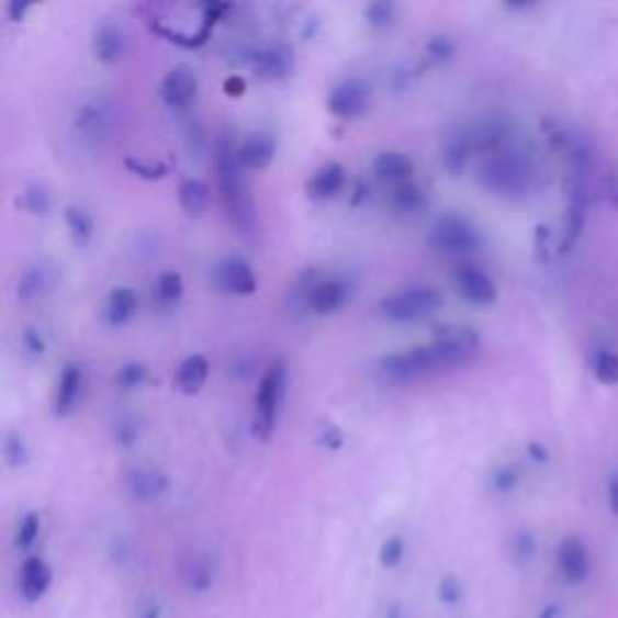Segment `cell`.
Listing matches in <instances>:
<instances>
[{
	"label": "cell",
	"instance_id": "6da1fadb",
	"mask_svg": "<svg viewBox=\"0 0 618 618\" xmlns=\"http://www.w3.org/2000/svg\"><path fill=\"white\" fill-rule=\"evenodd\" d=\"M481 346V336L469 326H440L432 341L384 356L380 372L394 382H414L469 360Z\"/></svg>",
	"mask_w": 618,
	"mask_h": 618
},
{
	"label": "cell",
	"instance_id": "7a4b0ae2",
	"mask_svg": "<svg viewBox=\"0 0 618 618\" xmlns=\"http://www.w3.org/2000/svg\"><path fill=\"white\" fill-rule=\"evenodd\" d=\"M247 167L239 160V143L229 136H221L215 143V179L221 191V203L239 233L251 235L257 229V205L247 187Z\"/></svg>",
	"mask_w": 618,
	"mask_h": 618
},
{
	"label": "cell",
	"instance_id": "3957f363",
	"mask_svg": "<svg viewBox=\"0 0 618 618\" xmlns=\"http://www.w3.org/2000/svg\"><path fill=\"white\" fill-rule=\"evenodd\" d=\"M539 167L535 155L517 145H505L479 165V184L503 199H525L537 189Z\"/></svg>",
	"mask_w": 618,
	"mask_h": 618
},
{
	"label": "cell",
	"instance_id": "277c9868",
	"mask_svg": "<svg viewBox=\"0 0 618 618\" xmlns=\"http://www.w3.org/2000/svg\"><path fill=\"white\" fill-rule=\"evenodd\" d=\"M285 384L288 368L281 358H276L271 366L266 368L257 390V402H254V432H257L261 442H269L273 438L278 416H281Z\"/></svg>",
	"mask_w": 618,
	"mask_h": 618
},
{
	"label": "cell",
	"instance_id": "5b68a950",
	"mask_svg": "<svg viewBox=\"0 0 618 618\" xmlns=\"http://www.w3.org/2000/svg\"><path fill=\"white\" fill-rule=\"evenodd\" d=\"M442 302H445V295L440 288L411 285V288L396 290V293L384 295L380 300V312L384 319H390L394 324H408V322L430 317V314H435L442 307Z\"/></svg>",
	"mask_w": 618,
	"mask_h": 618
},
{
	"label": "cell",
	"instance_id": "8992f818",
	"mask_svg": "<svg viewBox=\"0 0 618 618\" xmlns=\"http://www.w3.org/2000/svg\"><path fill=\"white\" fill-rule=\"evenodd\" d=\"M430 245L447 257H471L483 245L479 227L464 215L445 213L430 229Z\"/></svg>",
	"mask_w": 618,
	"mask_h": 618
},
{
	"label": "cell",
	"instance_id": "52a82bcc",
	"mask_svg": "<svg viewBox=\"0 0 618 618\" xmlns=\"http://www.w3.org/2000/svg\"><path fill=\"white\" fill-rule=\"evenodd\" d=\"M350 297V285L344 278H324V281H310L302 288V305L314 317H332L341 310Z\"/></svg>",
	"mask_w": 618,
	"mask_h": 618
},
{
	"label": "cell",
	"instance_id": "ba28073f",
	"mask_svg": "<svg viewBox=\"0 0 618 618\" xmlns=\"http://www.w3.org/2000/svg\"><path fill=\"white\" fill-rule=\"evenodd\" d=\"M372 100L370 85L362 78H346L341 82H336L329 97H326V106L336 119H358L368 112Z\"/></svg>",
	"mask_w": 618,
	"mask_h": 618
},
{
	"label": "cell",
	"instance_id": "9c48e42d",
	"mask_svg": "<svg viewBox=\"0 0 618 618\" xmlns=\"http://www.w3.org/2000/svg\"><path fill=\"white\" fill-rule=\"evenodd\" d=\"M454 288L469 305L476 307H488L498 300V288H495L493 278L481 269L476 263H459L454 266Z\"/></svg>",
	"mask_w": 618,
	"mask_h": 618
},
{
	"label": "cell",
	"instance_id": "30bf717a",
	"mask_svg": "<svg viewBox=\"0 0 618 618\" xmlns=\"http://www.w3.org/2000/svg\"><path fill=\"white\" fill-rule=\"evenodd\" d=\"M213 278H215V285L227 295L247 297V295H254L259 290L257 273H254L251 263L247 259L235 257V254H233V257H223L221 261L215 263Z\"/></svg>",
	"mask_w": 618,
	"mask_h": 618
},
{
	"label": "cell",
	"instance_id": "8fae6325",
	"mask_svg": "<svg viewBox=\"0 0 618 618\" xmlns=\"http://www.w3.org/2000/svg\"><path fill=\"white\" fill-rule=\"evenodd\" d=\"M199 78L189 66H175L165 72L160 85V97L172 112H189L196 102Z\"/></svg>",
	"mask_w": 618,
	"mask_h": 618
},
{
	"label": "cell",
	"instance_id": "7c38bea8",
	"mask_svg": "<svg viewBox=\"0 0 618 618\" xmlns=\"http://www.w3.org/2000/svg\"><path fill=\"white\" fill-rule=\"evenodd\" d=\"M112 106L100 100V97H94V100L82 102L76 109V114H72V133H76L80 141L97 143L106 136L109 126H112Z\"/></svg>",
	"mask_w": 618,
	"mask_h": 618
},
{
	"label": "cell",
	"instance_id": "4fadbf2b",
	"mask_svg": "<svg viewBox=\"0 0 618 618\" xmlns=\"http://www.w3.org/2000/svg\"><path fill=\"white\" fill-rule=\"evenodd\" d=\"M56 281H58V266L54 261H48V259L34 261L18 276L15 295L22 302H34V300L44 297L46 293H52Z\"/></svg>",
	"mask_w": 618,
	"mask_h": 618
},
{
	"label": "cell",
	"instance_id": "5bb4252c",
	"mask_svg": "<svg viewBox=\"0 0 618 618\" xmlns=\"http://www.w3.org/2000/svg\"><path fill=\"white\" fill-rule=\"evenodd\" d=\"M126 48H128V40L121 24L112 20L97 24V30L92 34V54L100 64L104 66L119 64V60L126 56Z\"/></svg>",
	"mask_w": 618,
	"mask_h": 618
},
{
	"label": "cell",
	"instance_id": "9a60e30c",
	"mask_svg": "<svg viewBox=\"0 0 618 618\" xmlns=\"http://www.w3.org/2000/svg\"><path fill=\"white\" fill-rule=\"evenodd\" d=\"M555 563H559V573L568 585H580L585 583L589 575V553L587 547L580 537H565L559 547V555H555Z\"/></svg>",
	"mask_w": 618,
	"mask_h": 618
},
{
	"label": "cell",
	"instance_id": "2e32d148",
	"mask_svg": "<svg viewBox=\"0 0 618 618\" xmlns=\"http://www.w3.org/2000/svg\"><path fill=\"white\" fill-rule=\"evenodd\" d=\"M124 486L136 503H153L162 498L169 486V479L165 476V471L155 467H136L126 474Z\"/></svg>",
	"mask_w": 618,
	"mask_h": 618
},
{
	"label": "cell",
	"instance_id": "e0dca14e",
	"mask_svg": "<svg viewBox=\"0 0 618 618\" xmlns=\"http://www.w3.org/2000/svg\"><path fill=\"white\" fill-rule=\"evenodd\" d=\"M85 386V372L78 362H68V366L60 370L56 392H54V416L66 418L72 411L78 408L80 396Z\"/></svg>",
	"mask_w": 618,
	"mask_h": 618
},
{
	"label": "cell",
	"instance_id": "ac0fdd59",
	"mask_svg": "<svg viewBox=\"0 0 618 618\" xmlns=\"http://www.w3.org/2000/svg\"><path fill=\"white\" fill-rule=\"evenodd\" d=\"M295 64V52L290 44L276 42L271 46H263L261 52L251 56V66L257 70V76L263 80H281L285 78Z\"/></svg>",
	"mask_w": 618,
	"mask_h": 618
},
{
	"label": "cell",
	"instance_id": "d6986e66",
	"mask_svg": "<svg viewBox=\"0 0 618 618\" xmlns=\"http://www.w3.org/2000/svg\"><path fill=\"white\" fill-rule=\"evenodd\" d=\"M344 187H346V167L336 160L319 165L305 181V191L312 201L336 199L338 191Z\"/></svg>",
	"mask_w": 618,
	"mask_h": 618
},
{
	"label": "cell",
	"instance_id": "ffe728a7",
	"mask_svg": "<svg viewBox=\"0 0 618 618\" xmlns=\"http://www.w3.org/2000/svg\"><path fill=\"white\" fill-rule=\"evenodd\" d=\"M54 583L52 565L40 555H30L20 568V595L27 602H40Z\"/></svg>",
	"mask_w": 618,
	"mask_h": 618
},
{
	"label": "cell",
	"instance_id": "44dd1931",
	"mask_svg": "<svg viewBox=\"0 0 618 618\" xmlns=\"http://www.w3.org/2000/svg\"><path fill=\"white\" fill-rule=\"evenodd\" d=\"M372 172L380 181H386L390 187H398L404 181H411L416 175V165L402 150H384L372 162Z\"/></svg>",
	"mask_w": 618,
	"mask_h": 618
},
{
	"label": "cell",
	"instance_id": "7402d4cb",
	"mask_svg": "<svg viewBox=\"0 0 618 618\" xmlns=\"http://www.w3.org/2000/svg\"><path fill=\"white\" fill-rule=\"evenodd\" d=\"M278 141L269 131H257L239 143V160L247 169H263L276 160Z\"/></svg>",
	"mask_w": 618,
	"mask_h": 618
},
{
	"label": "cell",
	"instance_id": "603a6c76",
	"mask_svg": "<svg viewBox=\"0 0 618 618\" xmlns=\"http://www.w3.org/2000/svg\"><path fill=\"white\" fill-rule=\"evenodd\" d=\"M138 293L131 285H116L104 300V319L109 326H126L138 314Z\"/></svg>",
	"mask_w": 618,
	"mask_h": 618
},
{
	"label": "cell",
	"instance_id": "cb8c5ba5",
	"mask_svg": "<svg viewBox=\"0 0 618 618\" xmlns=\"http://www.w3.org/2000/svg\"><path fill=\"white\" fill-rule=\"evenodd\" d=\"M209 378H211L209 358L201 356V353L187 356L177 368L175 390L181 392V394H187V396H193V394H199L203 390L205 382H209Z\"/></svg>",
	"mask_w": 618,
	"mask_h": 618
},
{
	"label": "cell",
	"instance_id": "d4e9b609",
	"mask_svg": "<svg viewBox=\"0 0 618 618\" xmlns=\"http://www.w3.org/2000/svg\"><path fill=\"white\" fill-rule=\"evenodd\" d=\"M474 155H476L474 141H471L469 128H464V131L452 133V136L445 138L440 160H442V167L447 169V172L457 177V175L464 172Z\"/></svg>",
	"mask_w": 618,
	"mask_h": 618
},
{
	"label": "cell",
	"instance_id": "484cf974",
	"mask_svg": "<svg viewBox=\"0 0 618 618\" xmlns=\"http://www.w3.org/2000/svg\"><path fill=\"white\" fill-rule=\"evenodd\" d=\"M211 203V187L199 177H189L179 184V205L189 215H201Z\"/></svg>",
	"mask_w": 618,
	"mask_h": 618
},
{
	"label": "cell",
	"instance_id": "4316f807",
	"mask_svg": "<svg viewBox=\"0 0 618 618\" xmlns=\"http://www.w3.org/2000/svg\"><path fill=\"white\" fill-rule=\"evenodd\" d=\"M390 201H392V209L396 213H404V215L420 213L423 209H426V203H428L426 191H423L414 179L404 181V184H398V187H392Z\"/></svg>",
	"mask_w": 618,
	"mask_h": 618
},
{
	"label": "cell",
	"instance_id": "83f0119b",
	"mask_svg": "<svg viewBox=\"0 0 618 618\" xmlns=\"http://www.w3.org/2000/svg\"><path fill=\"white\" fill-rule=\"evenodd\" d=\"M15 205L30 215H48V211L54 209V196L42 181H32V184H27L18 193Z\"/></svg>",
	"mask_w": 618,
	"mask_h": 618
},
{
	"label": "cell",
	"instance_id": "f1b7e54d",
	"mask_svg": "<svg viewBox=\"0 0 618 618\" xmlns=\"http://www.w3.org/2000/svg\"><path fill=\"white\" fill-rule=\"evenodd\" d=\"M184 278L177 271H165L155 278L153 283V300L160 307H175L184 297Z\"/></svg>",
	"mask_w": 618,
	"mask_h": 618
},
{
	"label": "cell",
	"instance_id": "f546056e",
	"mask_svg": "<svg viewBox=\"0 0 618 618\" xmlns=\"http://www.w3.org/2000/svg\"><path fill=\"white\" fill-rule=\"evenodd\" d=\"M64 223L70 233V239L76 241L78 247L90 245L92 237H94V221L92 215L80 209V205H66L64 209Z\"/></svg>",
	"mask_w": 618,
	"mask_h": 618
},
{
	"label": "cell",
	"instance_id": "4dcf8cb0",
	"mask_svg": "<svg viewBox=\"0 0 618 618\" xmlns=\"http://www.w3.org/2000/svg\"><path fill=\"white\" fill-rule=\"evenodd\" d=\"M592 372H595L597 382L604 386L618 384V356L611 348L602 346L592 350Z\"/></svg>",
	"mask_w": 618,
	"mask_h": 618
},
{
	"label": "cell",
	"instance_id": "1f68e13d",
	"mask_svg": "<svg viewBox=\"0 0 618 618\" xmlns=\"http://www.w3.org/2000/svg\"><path fill=\"white\" fill-rule=\"evenodd\" d=\"M3 459L10 469H22L30 462V445L18 430L5 432L3 438Z\"/></svg>",
	"mask_w": 618,
	"mask_h": 618
},
{
	"label": "cell",
	"instance_id": "d6a6232c",
	"mask_svg": "<svg viewBox=\"0 0 618 618\" xmlns=\"http://www.w3.org/2000/svg\"><path fill=\"white\" fill-rule=\"evenodd\" d=\"M423 54H426L428 64H447V60H452L454 54H457L454 36H450V34H432L430 40L426 42V48H423Z\"/></svg>",
	"mask_w": 618,
	"mask_h": 618
},
{
	"label": "cell",
	"instance_id": "836d02e7",
	"mask_svg": "<svg viewBox=\"0 0 618 618\" xmlns=\"http://www.w3.org/2000/svg\"><path fill=\"white\" fill-rule=\"evenodd\" d=\"M145 380H148V368L143 366V362L138 360H128L121 366L114 374V382L119 390H124V392H133V390H138V386L145 384Z\"/></svg>",
	"mask_w": 618,
	"mask_h": 618
},
{
	"label": "cell",
	"instance_id": "e575fe53",
	"mask_svg": "<svg viewBox=\"0 0 618 618\" xmlns=\"http://www.w3.org/2000/svg\"><path fill=\"white\" fill-rule=\"evenodd\" d=\"M112 435H114V442L119 447H133L138 440H141V435H143V426H141V420L136 416H119L114 420V428H112Z\"/></svg>",
	"mask_w": 618,
	"mask_h": 618
},
{
	"label": "cell",
	"instance_id": "d590c367",
	"mask_svg": "<svg viewBox=\"0 0 618 618\" xmlns=\"http://www.w3.org/2000/svg\"><path fill=\"white\" fill-rule=\"evenodd\" d=\"M124 165H126V169H128L131 175H136L141 179H145V181H157V179L167 177V172H169V167L165 162L145 160V157H133V155L126 157Z\"/></svg>",
	"mask_w": 618,
	"mask_h": 618
},
{
	"label": "cell",
	"instance_id": "8d00e7d4",
	"mask_svg": "<svg viewBox=\"0 0 618 618\" xmlns=\"http://www.w3.org/2000/svg\"><path fill=\"white\" fill-rule=\"evenodd\" d=\"M40 529H42V519L36 513H27L22 517V523L18 527V537H15V543H18V549L20 551H30L36 539H40Z\"/></svg>",
	"mask_w": 618,
	"mask_h": 618
},
{
	"label": "cell",
	"instance_id": "74e56055",
	"mask_svg": "<svg viewBox=\"0 0 618 618\" xmlns=\"http://www.w3.org/2000/svg\"><path fill=\"white\" fill-rule=\"evenodd\" d=\"M394 15H396V5L392 3V0H374V3H370L366 8V20L370 27H390V24L394 22Z\"/></svg>",
	"mask_w": 618,
	"mask_h": 618
},
{
	"label": "cell",
	"instance_id": "f35d334b",
	"mask_svg": "<svg viewBox=\"0 0 618 618\" xmlns=\"http://www.w3.org/2000/svg\"><path fill=\"white\" fill-rule=\"evenodd\" d=\"M404 555H406V541L402 537H390V539L382 541L378 559H380L382 568H386V571H392V568L402 565Z\"/></svg>",
	"mask_w": 618,
	"mask_h": 618
},
{
	"label": "cell",
	"instance_id": "ab89813d",
	"mask_svg": "<svg viewBox=\"0 0 618 618\" xmlns=\"http://www.w3.org/2000/svg\"><path fill=\"white\" fill-rule=\"evenodd\" d=\"M519 486V469L513 464L498 467L491 474V488L495 493H513Z\"/></svg>",
	"mask_w": 618,
	"mask_h": 618
},
{
	"label": "cell",
	"instance_id": "60d3db41",
	"mask_svg": "<svg viewBox=\"0 0 618 618\" xmlns=\"http://www.w3.org/2000/svg\"><path fill=\"white\" fill-rule=\"evenodd\" d=\"M317 445H322L324 450L338 452L344 450L346 445V432L336 426V423H322L317 428Z\"/></svg>",
	"mask_w": 618,
	"mask_h": 618
},
{
	"label": "cell",
	"instance_id": "b9f144b4",
	"mask_svg": "<svg viewBox=\"0 0 618 618\" xmlns=\"http://www.w3.org/2000/svg\"><path fill=\"white\" fill-rule=\"evenodd\" d=\"M22 348H24V353H27V356L42 358L46 353V338H44V334L36 329V326H27V329L22 332Z\"/></svg>",
	"mask_w": 618,
	"mask_h": 618
},
{
	"label": "cell",
	"instance_id": "7bdbcfd3",
	"mask_svg": "<svg viewBox=\"0 0 618 618\" xmlns=\"http://www.w3.org/2000/svg\"><path fill=\"white\" fill-rule=\"evenodd\" d=\"M551 227L549 225H537L535 229V249L541 263L551 261Z\"/></svg>",
	"mask_w": 618,
	"mask_h": 618
},
{
	"label": "cell",
	"instance_id": "ee69618b",
	"mask_svg": "<svg viewBox=\"0 0 618 618\" xmlns=\"http://www.w3.org/2000/svg\"><path fill=\"white\" fill-rule=\"evenodd\" d=\"M440 599L447 604V607H454V604L462 599V587L454 577H445L440 583Z\"/></svg>",
	"mask_w": 618,
	"mask_h": 618
},
{
	"label": "cell",
	"instance_id": "f6af8a7d",
	"mask_svg": "<svg viewBox=\"0 0 618 618\" xmlns=\"http://www.w3.org/2000/svg\"><path fill=\"white\" fill-rule=\"evenodd\" d=\"M513 549H515L517 559H523V561L529 559V555L535 553V537H531L529 531H519V535L513 541Z\"/></svg>",
	"mask_w": 618,
	"mask_h": 618
},
{
	"label": "cell",
	"instance_id": "bcb514c9",
	"mask_svg": "<svg viewBox=\"0 0 618 618\" xmlns=\"http://www.w3.org/2000/svg\"><path fill=\"white\" fill-rule=\"evenodd\" d=\"M604 196L618 211V165L609 169V175L604 177Z\"/></svg>",
	"mask_w": 618,
	"mask_h": 618
},
{
	"label": "cell",
	"instance_id": "7dc6e473",
	"mask_svg": "<svg viewBox=\"0 0 618 618\" xmlns=\"http://www.w3.org/2000/svg\"><path fill=\"white\" fill-rule=\"evenodd\" d=\"M30 10H32L30 0H10L8 8H5L10 22H22L24 18H27Z\"/></svg>",
	"mask_w": 618,
	"mask_h": 618
},
{
	"label": "cell",
	"instance_id": "c3c4849f",
	"mask_svg": "<svg viewBox=\"0 0 618 618\" xmlns=\"http://www.w3.org/2000/svg\"><path fill=\"white\" fill-rule=\"evenodd\" d=\"M607 501H609L611 513L618 515V471H614V474L609 476V483H607Z\"/></svg>",
	"mask_w": 618,
	"mask_h": 618
},
{
	"label": "cell",
	"instance_id": "681fc988",
	"mask_svg": "<svg viewBox=\"0 0 618 618\" xmlns=\"http://www.w3.org/2000/svg\"><path fill=\"white\" fill-rule=\"evenodd\" d=\"M527 454L535 459V462H539V464H543L549 459V452H547V447H543L541 442H529L527 445Z\"/></svg>",
	"mask_w": 618,
	"mask_h": 618
},
{
	"label": "cell",
	"instance_id": "f907efd6",
	"mask_svg": "<svg viewBox=\"0 0 618 618\" xmlns=\"http://www.w3.org/2000/svg\"><path fill=\"white\" fill-rule=\"evenodd\" d=\"M245 90H247V85H245V80H241V78L233 76V78L225 80V92H227V94L239 97V94H245Z\"/></svg>",
	"mask_w": 618,
	"mask_h": 618
},
{
	"label": "cell",
	"instance_id": "816d5d0a",
	"mask_svg": "<svg viewBox=\"0 0 618 618\" xmlns=\"http://www.w3.org/2000/svg\"><path fill=\"white\" fill-rule=\"evenodd\" d=\"M148 618H157V609H148V614H145Z\"/></svg>",
	"mask_w": 618,
	"mask_h": 618
}]
</instances>
